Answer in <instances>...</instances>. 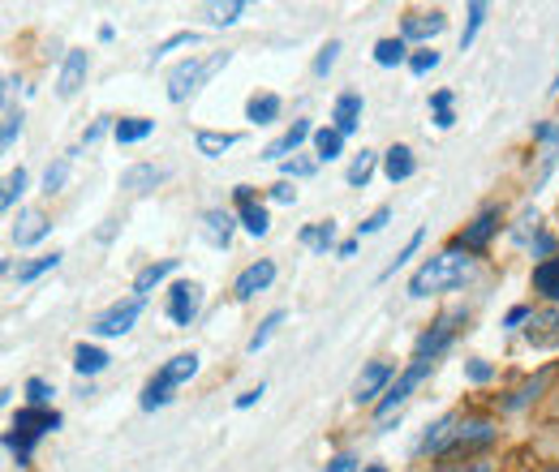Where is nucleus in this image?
<instances>
[{"instance_id":"obj_20","label":"nucleus","mask_w":559,"mask_h":472,"mask_svg":"<svg viewBox=\"0 0 559 472\" xmlns=\"http://www.w3.org/2000/svg\"><path fill=\"white\" fill-rule=\"evenodd\" d=\"M530 343H534V348H556L559 343V314L556 310L534 314V323H530Z\"/></svg>"},{"instance_id":"obj_33","label":"nucleus","mask_w":559,"mask_h":472,"mask_svg":"<svg viewBox=\"0 0 559 472\" xmlns=\"http://www.w3.org/2000/svg\"><path fill=\"white\" fill-rule=\"evenodd\" d=\"M246 13V0H228V4H207V17L215 26H228V22H237Z\"/></svg>"},{"instance_id":"obj_12","label":"nucleus","mask_w":559,"mask_h":472,"mask_svg":"<svg viewBox=\"0 0 559 472\" xmlns=\"http://www.w3.org/2000/svg\"><path fill=\"white\" fill-rule=\"evenodd\" d=\"M86 69H91V57H86V52H70V57H66V65H61V77H57V95H61V99H73V95L82 90V82H86Z\"/></svg>"},{"instance_id":"obj_22","label":"nucleus","mask_w":559,"mask_h":472,"mask_svg":"<svg viewBox=\"0 0 559 472\" xmlns=\"http://www.w3.org/2000/svg\"><path fill=\"white\" fill-rule=\"evenodd\" d=\"M332 121H336V130L349 137L357 130V121H361V95H341L336 99V112H332Z\"/></svg>"},{"instance_id":"obj_52","label":"nucleus","mask_w":559,"mask_h":472,"mask_svg":"<svg viewBox=\"0 0 559 472\" xmlns=\"http://www.w3.org/2000/svg\"><path fill=\"white\" fill-rule=\"evenodd\" d=\"M439 472H490L487 460H474V464H443Z\"/></svg>"},{"instance_id":"obj_4","label":"nucleus","mask_w":559,"mask_h":472,"mask_svg":"<svg viewBox=\"0 0 559 472\" xmlns=\"http://www.w3.org/2000/svg\"><path fill=\"white\" fill-rule=\"evenodd\" d=\"M224 65H228V52H215L211 61H194V57H190V61H181V65L168 73V99H173V104L190 99V95L207 82L211 73H219Z\"/></svg>"},{"instance_id":"obj_62","label":"nucleus","mask_w":559,"mask_h":472,"mask_svg":"<svg viewBox=\"0 0 559 472\" xmlns=\"http://www.w3.org/2000/svg\"><path fill=\"white\" fill-rule=\"evenodd\" d=\"M551 472H556V469H551Z\"/></svg>"},{"instance_id":"obj_59","label":"nucleus","mask_w":559,"mask_h":472,"mask_svg":"<svg viewBox=\"0 0 559 472\" xmlns=\"http://www.w3.org/2000/svg\"><path fill=\"white\" fill-rule=\"evenodd\" d=\"M237 203H254V190L250 185H237Z\"/></svg>"},{"instance_id":"obj_24","label":"nucleus","mask_w":559,"mask_h":472,"mask_svg":"<svg viewBox=\"0 0 559 472\" xmlns=\"http://www.w3.org/2000/svg\"><path fill=\"white\" fill-rule=\"evenodd\" d=\"M301 245H310L314 254H328V250L336 245V223H332V219H323V223L306 228V232H301Z\"/></svg>"},{"instance_id":"obj_55","label":"nucleus","mask_w":559,"mask_h":472,"mask_svg":"<svg viewBox=\"0 0 559 472\" xmlns=\"http://www.w3.org/2000/svg\"><path fill=\"white\" fill-rule=\"evenodd\" d=\"M448 104H452V95H448V90H439V95H435V99H430V108H435V112H443V108H448Z\"/></svg>"},{"instance_id":"obj_61","label":"nucleus","mask_w":559,"mask_h":472,"mask_svg":"<svg viewBox=\"0 0 559 472\" xmlns=\"http://www.w3.org/2000/svg\"><path fill=\"white\" fill-rule=\"evenodd\" d=\"M366 472H388V469H366Z\"/></svg>"},{"instance_id":"obj_32","label":"nucleus","mask_w":559,"mask_h":472,"mask_svg":"<svg viewBox=\"0 0 559 472\" xmlns=\"http://www.w3.org/2000/svg\"><path fill=\"white\" fill-rule=\"evenodd\" d=\"M61 263V254H44V258H35V263H26V267H17V283H31V279H39V275H48V270H57Z\"/></svg>"},{"instance_id":"obj_42","label":"nucleus","mask_w":559,"mask_h":472,"mask_svg":"<svg viewBox=\"0 0 559 472\" xmlns=\"http://www.w3.org/2000/svg\"><path fill=\"white\" fill-rule=\"evenodd\" d=\"M26 400H31V408H48L52 404V387L44 378H31L26 383Z\"/></svg>"},{"instance_id":"obj_48","label":"nucleus","mask_w":559,"mask_h":472,"mask_svg":"<svg viewBox=\"0 0 559 472\" xmlns=\"http://www.w3.org/2000/svg\"><path fill=\"white\" fill-rule=\"evenodd\" d=\"M439 65V52H430V48H426V52H418V57H414V61H409V69H414V73H430V69Z\"/></svg>"},{"instance_id":"obj_1","label":"nucleus","mask_w":559,"mask_h":472,"mask_svg":"<svg viewBox=\"0 0 559 472\" xmlns=\"http://www.w3.org/2000/svg\"><path fill=\"white\" fill-rule=\"evenodd\" d=\"M469 275H474V258H469L465 250H443V254L426 258V263L414 270L409 296L421 301V296H435V292H452V288H461Z\"/></svg>"},{"instance_id":"obj_57","label":"nucleus","mask_w":559,"mask_h":472,"mask_svg":"<svg viewBox=\"0 0 559 472\" xmlns=\"http://www.w3.org/2000/svg\"><path fill=\"white\" fill-rule=\"evenodd\" d=\"M525 318H534V314L521 305V310H512V314H508V327H516V323H525Z\"/></svg>"},{"instance_id":"obj_56","label":"nucleus","mask_w":559,"mask_h":472,"mask_svg":"<svg viewBox=\"0 0 559 472\" xmlns=\"http://www.w3.org/2000/svg\"><path fill=\"white\" fill-rule=\"evenodd\" d=\"M452 121H456V117H452L448 108H443V112H435V125H439V130H452Z\"/></svg>"},{"instance_id":"obj_3","label":"nucleus","mask_w":559,"mask_h":472,"mask_svg":"<svg viewBox=\"0 0 559 472\" xmlns=\"http://www.w3.org/2000/svg\"><path fill=\"white\" fill-rule=\"evenodd\" d=\"M199 374V356L194 352H181V356H173L151 383H146V391H142V408L151 412V408H164L173 400V391L181 387V383H190Z\"/></svg>"},{"instance_id":"obj_7","label":"nucleus","mask_w":559,"mask_h":472,"mask_svg":"<svg viewBox=\"0 0 559 472\" xmlns=\"http://www.w3.org/2000/svg\"><path fill=\"white\" fill-rule=\"evenodd\" d=\"M388 383H392V365H388V361H370V365L361 370L357 387H353V400H357V404H379V396H388V391H383Z\"/></svg>"},{"instance_id":"obj_11","label":"nucleus","mask_w":559,"mask_h":472,"mask_svg":"<svg viewBox=\"0 0 559 472\" xmlns=\"http://www.w3.org/2000/svg\"><path fill=\"white\" fill-rule=\"evenodd\" d=\"M456 429H461V416H439V421L426 429L421 451H426V456H448L452 443H456Z\"/></svg>"},{"instance_id":"obj_49","label":"nucleus","mask_w":559,"mask_h":472,"mask_svg":"<svg viewBox=\"0 0 559 472\" xmlns=\"http://www.w3.org/2000/svg\"><path fill=\"white\" fill-rule=\"evenodd\" d=\"M465 374H469L474 383H487V378H490V374H495V370H490L487 361H469V365H465Z\"/></svg>"},{"instance_id":"obj_6","label":"nucleus","mask_w":559,"mask_h":472,"mask_svg":"<svg viewBox=\"0 0 559 472\" xmlns=\"http://www.w3.org/2000/svg\"><path fill=\"white\" fill-rule=\"evenodd\" d=\"M142 305H146V296H142V292L126 296V301H117L112 310H104V314L95 318V327H91V331H95V336H104V339H108V336H126V331L139 323Z\"/></svg>"},{"instance_id":"obj_53","label":"nucleus","mask_w":559,"mask_h":472,"mask_svg":"<svg viewBox=\"0 0 559 472\" xmlns=\"http://www.w3.org/2000/svg\"><path fill=\"white\" fill-rule=\"evenodd\" d=\"M328 472H357V464H353L349 456H336V460L328 464Z\"/></svg>"},{"instance_id":"obj_47","label":"nucleus","mask_w":559,"mask_h":472,"mask_svg":"<svg viewBox=\"0 0 559 472\" xmlns=\"http://www.w3.org/2000/svg\"><path fill=\"white\" fill-rule=\"evenodd\" d=\"M538 391H543V378H534V383H530V387H521V391H516V396H512V400H508V408H521V404H530V400H534V396H538Z\"/></svg>"},{"instance_id":"obj_54","label":"nucleus","mask_w":559,"mask_h":472,"mask_svg":"<svg viewBox=\"0 0 559 472\" xmlns=\"http://www.w3.org/2000/svg\"><path fill=\"white\" fill-rule=\"evenodd\" d=\"M263 396V387H254V391H246V396H237V408H250L254 400Z\"/></svg>"},{"instance_id":"obj_37","label":"nucleus","mask_w":559,"mask_h":472,"mask_svg":"<svg viewBox=\"0 0 559 472\" xmlns=\"http://www.w3.org/2000/svg\"><path fill=\"white\" fill-rule=\"evenodd\" d=\"M173 270H177V263H173V258H164V263H155V267H146V270H142V275H139V292H146V288H155V283H159V279H168Z\"/></svg>"},{"instance_id":"obj_40","label":"nucleus","mask_w":559,"mask_h":472,"mask_svg":"<svg viewBox=\"0 0 559 472\" xmlns=\"http://www.w3.org/2000/svg\"><path fill=\"white\" fill-rule=\"evenodd\" d=\"M280 323H284V314H267V318H263V323H259V331H254V336H250V352H259V348H263V343H267V339L276 336V327Z\"/></svg>"},{"instance_id":"obj_10","label":"nucleus","mask_w":559,"mask_h":472,"mask_svg":"<svg viewBox=\"0 0 559 472\" xmlns=\"http://www.w3.org/2000/svg\"><path fill=\"white\" fill-rule=\"evenodd\" d=\"M272 279H276V263H267V258H263V263H250V267L237 275L233 292H237V301H250V296H254V292H263Z\"/></svg>"},{"instance_id":"obj_2","label":"nucleus","mask_w":559,"mask_h":472,"mask_svg":"<svg viewBox=\"0 0 559 472\" xmlns=\"http://www.w3.org/2000/svg\"><path fill=\"white\" fill-rule=\"evenodd\" d=\"M48 429H61V412H52V408H22L17 416H13V429H9V451L17 456V464H26L31 460V447L48 434Z\"/></svg>"},{"instance_id":"obj_13","label":"nucleus","mask_w":559,"mask_h":472,"mask_svg":"<svg viewBox=\"0 0 559 472\" xmlns=\"http://www.w3.org/2000/svg\"><path fill=\"white\" fill-rule=\"evenodd\" d=\"M44 237H48V215L44 210H22L17 223H13V245L26 250V245H35Z\"/></svg>"},{"instance_id":"obj_18","label":"nucleus","mask_w":559,"mask_h":472,"mask_svg":"<svg viewBox=\"0 0 559 472\" xmlns=\"http://www.w3.org/2000/svg\"><path fill=\"white\" fill-rule=\"evenodd\" d=\"M203 237H207L215 250H228V241H233V215L228 210H207L203 215Z\"/></svg>"},{"instance_id":"obj_46","label":"nucleus","mask_w":559,"mask_h":472,"mask_svg":"<svg viewBox=\"0 0 559 472\" xmlns=\"http://www.w3.org/2000/svg\"><path fill=\"white\" fill-rule=\"evenodd\" d=\"M336 57H341V44H336V39H332V44H328V48H323V52H319V61H314V73H319V77H323V73H328V69L336 65Z\"/></svg>"},{"instance_id":"obj_39","label":"nucleus","mask_w":559,"mask_h":472,"mask_svg":"<svg viewBox=\"0 0 559 472\" xmlns=\"http://www.w3.org/2000/svg\"><path fill=\"white\" fill-rule=\"evenodd\" d=\"M17 134H22V112H17L13 104H4V134H0V146L9 150V146L17 142Z\"/></svg>"},{"instance_id":"obj_15","label":"nucleus","mask_w":559,"mask_h":472,"mask_svg":"<svg viewBox=\"0 0 559 472\" xmlns=\"http://www.w3.org/2000/svg\"><path fill=\"white\" fill-rule=\"evenodd\" d=\"M456 323H461V314H443L426 336L418 339V356H439V348H448V339H452V331H456Z\"/></svg>"},{"instance_id":"obj_26","label":"nucleus","mask_w":559,"mask_h":472,"mask_svg":"<svg viewBox=\"0 0 559 472\" xmlns=\"http://www.w3.org/2000/svg\"><path fill=\"white\" fill-rule=\"evenodd\" d=\"M241 137L237 134H211V130H203V134L194 137V146H199V155H207V159H219L224 150H233Z\"/></svg>"},{"instance_id":"obj_51","label":"nucleus","mask_w":559,"mask_h":472,"mask_svg":"<svg viewBox=\"0 0 559 472\" xmlns=\"http://www.w3.org/2000/svg\"><path fill=\"white\" fill-rule=\"evenodd\" d=\"M297 198V190L288 185V181H280V185H272V203H293Z\"/></svg>"},{"instance_id":"obj_23","label":"nucleus","mask_w":559,"mask_h":472,"mask_svg":"<svg viewBox=\"0 0 559 472\" xmlns=\"http://www.w3.org/2000/svg\"><path fill=\"white\" fill-rule=\"evenodd\" d=\"M108 361H112V356H108L104 348H95V343H82V348L73 352V370H78V374H99V370H108Z\"/></svg>"},{"instance_id":"obj_58","label":"nucleus","mask_w":559,"mask_h":472,"mask_svg":"<svg viewBox=\"0 0 559 472\" xmlns=\"http://www.w3.org/2000/svg\"><path fill=\"white\" fill-rule=\"evenodd\" d=\"M108 134V121H95L91 130H86V142H95V137H104Z\"/></svg>"},{"instance_id":"obj_27","label":"nucleus","mask_w":559,"mask_h":472,"mask_svg":"<svg viewBox=\"0 0 559 472\" xmlns=\"http://www.w3.org/2000/svg\"><path fill=\"white\" fill-rule=\"evenodd\" d=\"M534 288H538L547 301H559V258H547L543 267L534 270Z\"/></svg>"},{"instance_id":"obj_30","label":"nucleus","mask_w":559,"mask_h":472,"mask_svg":"<svg viewBox=\"0 0 559 472\" xmlns=\"http://www.w3.org/2000/svg\"><path fill=\"white\" fill-rule=\"evenodd\" d=\"M374 61L383 69L401 65V61H405V39H379V44H374Z\"/></svg>"},{"instance_id":"obj_60","label":"nucleus","mask_w":559,"mask_h":472,"mask_svg":"<svg viewBox=\"0 0 559 472\" xmlns=\"http://www.w3.org/2000/svg\"><path fill=\"white\" fill-rule=\"evenodd\" d=\"M547 90H551V95H559V73H556V82H551V86H547Z\"/></svg>"},{"instance_id":"obj_50","label":"nucleus","mask_w":559,"mask_h":472,"mask_svg":"<svg viewBox=\"0 0 559 472\" xmlns=\"http://www.w3.org/2000/svg\"><path fill=\"white\" fill-rule=\"evenodd\" d=\"M284 172H288V177H310V172H314V164H310V159H288V164H284Z\"/></svg>"},{"instance_id":"obj_28","label":"nucleus","mask_w":559,"mask_h":472,"mask_svg":"<svg viewBox=\"0 0 559 472\" xmlns=\"http://www.w3.org/2000/svg\"><path fill=\"white\" fill-rule=\"evenodd\" d=\"M341 146H345V134L332 125V130H314V150H319V159L323 164H332L336 155H341Z\"/></svg>"},{"instance_id":"obj_17","label":"nucleus","mask_w":559,"mask_h":472,"mask_svg":"<svg viewBox=\"0 0 559 472\" xmlns=\"http://www.w3.org/2000/svg\"><path fill=\"white\" fill-rule=\"evenodd\" d=\"M168 177V168H155V164H139V168H130L126 177H121V190H130V194H146V190H155L159 181Z\"/></svg>"},{"instance_id":"obj_16","label":"nucleus","mask_w":559,"mask_h":472,"mask_svg":"<svg viewBox=\"0 0 559 472\" xmlns=\"http://www.w3.org/2000/svg\"><path fill=\"white\" fill-rule=\"evenodd\" d=\"M495 443V425L490 421H461L452 451H469V447H490Z\"/></svg>"},{"instance_id":"obj_36","label":"nucleus","mask_w":559,"mask_h":472,"mask_svg":"<svg viewBox=\"0 0 559 472\" xmlns=\"http://www.w3.org/2000/svg\"><path fill=\"white\" fill-rule=\"evenodd\" d=\"M483 22H487V4H483V0H474V4H469V22H465V35H461V48H469V44H474V35L483 31Z\"/></svg>"},{"instance_id":"obj_21","label":"nucleus","mask_w":559,"mask_h":472,"mask_svg":"<svg viewBox=\"0 0 559 472\" xmlns=\"http://www.w3.org/2000/svg\"><path fill=\"white\" fill-rule=\"evenodd\" d=\"M383 168H388V181L396 185V181H409V177L418 172V159H414V150H409V146H392Z\"/></svg>"},{"instance_id":"obj_31","label":"nucleus","mask_w":559,"mask_h":472,"mask_svg":"<svg viewBox=\"0 0 559 472\" xmlns=\"http://www.w3.org/2000/svg\"><path fill=\"white\" fill-rule=\"evenodd\" d=\"M370 177H374V150H361L349 168V185L366 190V181H370Z\"/></svg>"},{"instance_id":"obj_14","label":"nucleus","mask_w":559,"mask_h":472,"mask_svg":"<svg viewBox=\"0 0 559 472\" xmlns=\"http://www.w3.org/2000/svg\"><path fill=\"white\" fill-rule=\"evenodd\" d=\"M443 26H448L443 13H409L401 22V39H435V35H443Z\"/></svg>"},{"instance_id":"obj_29","label":"nucleus","mask_w":559,"mask_h":472,"mask_svg":"<svg viewBox=\"0 0 559 472\" xmlns=\"http://www.w3.org/2000/svg\"><path fill=\"white\" fill-rule=\"evenodd\" d=\"M151 130H155V121H142V117L121 121V125H117V142H121V146H134L142 137H151Z\"/></svg>"},{"instance_id":"obj_5","label":"nucleus","mask_w":559,"mask_h":472,"mask_svg":"<svg viewBox=\"0 0 559 472\" xmlns=\"http://www.w3.org/2000/svg\"><path fill=\"white\" fill-rule=\"evenodd\" d=\"M430 370H435V361H430V356H418V361H414V365H409V370H405V374H401V378L388 387V396L374 404V412H379V416H392V412L405 404V400L418 391L421 383L430 378Z\"/></svg>"},{"instance_id":"obj_8","label":"nucleus","mask_w":559,"mask_h":472,"mask_svg":"<svg viewBox=\"0 0 559 472\" xmlns=\"http://www.w3.org/2000/svg\"><path fill=\"white\" fill-rule=\"evenodd\" d=\"M199 305H203L199 283H173V292H168V318L177 327H190L199 318Z\"/></svg>"},{"instance_id":"obj_34","label":"nucleus","mask_w":559,"mask_h":472,"mask_svg":"<svg viewBox=\"0 0 559 472\" xmlns=\"http://www.w3.org/2000/svg\"><path fill=\"white\" fill-rule=\"evenodd\" d=\"M241 223H246V232L263 237V232H267V210L259 203H241Z\"/></svg>"},{"instance_id":"obj_25","label":"nucleus","mask_w":559,"mask_h":472,"mask_svg":"<svg viewBox=\"0 0 559 472\" xmlns=\"http://www.w3.org/2000/svg\"><path fill=\"white\" fill-rule=\"evenodd\" d=\"M246 117H250L254 125H272L280 117V95H254V99L246 104Z\"/></svg>"},{"instance_id":"obj_45","label":"nucleus","mask_w":559,"mask_h":472,"mask_svg":"<svg viewBox=\"0 0 559 472\" xmlns=\"http://www.w3.org/2000/svg\"><path fill=\"white\" fill-rule=\"evenodd\" d=\"M543 146H547V155H543V172H551V168H556V159H559V121L551 125V137H547Z\"/></svg>"},{"instance_id":"obj_41","label":"nucleus","mask_w":559,"mask_h":472,"mask_svg":"<svg viewBox=\"0 0 559 472\" xmlns=\"http://www.w3.org/2000/svg\"><path fill=\"white\" fill-rule=\"evenodd\" d=\"M26 194V168H17V172H9V185H4V198H0V206L9 210V206L17 203Z\"/></svg>"},{"instance_id":"obj_44","label":"nucleus","mask_w":559,"mask_h":472,"mask_svg":"<svg viewBox=\"0 0 559 472\" xmlns=\"http://www.w3.org/2000/svg\"><path fill=\"white\" fill-rule=\"evenodd\" d=\"M421 245V232H414V237H409V241H405V250H401V254H396V263H392V267L383 270V279H388V275H396V270L405 267V263H409V258H414V250H418Z\"/></svg>"},{"instance_id":"obj_35","label":"nucleus","mask_w":559,"mask_h":472,"mask_svg":"<svg viewBox=\"0 0 559 472\" xmlns=\"http://www.w3.org/2000/svg\"><path fill=\"white\" fill-rule=\"evenodd\" d=\"M70 164H73V155H61V159L48 168V177H44V190H48V194H61V185H66V177H70Z\"/></svg>"},{"instance_id":"obj_9","label":"nucleus","mask_w":559,"mask_h":472,"mask_svg":"<svg viewBox=\"0 0 559 472\" xmlns=\"http://www.w3.org/2000/svg\"><path fill=\"white\" fill-rule=\"evenodd\" d=\"M495 228H499V210H483L461 237H456V250H465V254H478V250H487V241L495 237Z\"/></svg>"},{"instance_id":"obj_38","label":"nucleus","mask_w":559,"mask_h":472,"mask_svg":"<svg viewBox=\"0 0 559 472\" xmlns=\"http://www.w3.org/2000/svg\"><path fill=\"white\" fill-rule=\"evenodd\" d=\"M194 44H199V35H194V31H177V35H168V39L155 48V61H159V57H168V52H177V48H194Z\"/></svg>"},{"instance_id":"obj_43","label":"nucleus","mask_w":559,"mask_h":472,"mask_svg":"<svg viewBox=\"0 0 559 472\" xmlns=\"http://www.w3.org/2000/svg\"><path fill=\"white\" fill-rule=\"evenodd\" d=\"M388 219H392V210H388V206H379V210H374L370 219H361V223H357V237H370V232H383V223H388Z\"/></svg>"},{"instance_id":"obj_19","label":"nucleus","mask_w":559,"mask_h":472,"mask_svg":"<svg viewBox=\"0 0 559 472\" xmlns=\"http://www.w3.org/2000/svg\"><path fill=\"white\" fill-rule=\"evenodd\" d=\"M306 137H314V130H310V121H297V125H293L288 134H280L276 142H272V146L263 150V159H284V155H293V150H297V146H301Z\"/></svg>"}]
</instances>
